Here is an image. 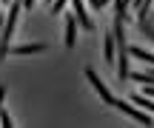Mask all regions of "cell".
I'll return each mask as SVG.
<instances>
[{
	"label": "cell",
	"mask_w": 154,
	"mask_h": 128,
	"mask_svg": "<svg viewBox=\"0 0 154 128\" xmlns=\"http://www.w3.org/2000/svg\"><path fill=\"white\" fill-rule=\"evenodd\" d=\"M111 34H114V51H117V54H114L117 80L126 83V80H128V71H131V68H128V60H131V57H128V43H126V23L114 17V28H111Z\"/></svg>",
	"instance_id": "obj_1"
},
{
	"label": "cell",
	"mask_w": 154,
	"mask_h": 128,
	"mask_svg": "<svg viewBox=\"0 0 154 128\" xmlns=\"http://www.w3.org/2000/svg\"><path fill=\"white\" fill-rule=\"evenodd\" d=\"M20 9H23V0L20 3H11L9 6V14L3 20V31H0V60L9 57V49H11V37L17 31V17H20Z\"/></svg>",
	"instance_id": "obj_2"
},
{
	"label": "cell",
	"mask_w": 154,
	"mask_h": 128,
	"mask_svg": "<svg viewBox=\"0 0 154 128\" xmlns=\"http://www.w3.org/2000/svg\"><path fill=\"white\" fill-rule=\"evenodd\" d=\"M111 108H117V111H123V114H128L131 120H137L140 125H146V128H151L154 125V117L149 111H143L140 106H128V103H123V100H117L114 97V103H111Z\"/></svg>",
	"instance_id": "obj_3"
},
{
	"label": "cell",
	"mask_w": 154,
	"mask_h": 128,
	"mask_svg": "<svg viewBox=\"0 0 154 128\" xmlns=\"http://www.w3.org/2000/svg\"><path fill=\"white\" fill-rule=\"evenodd\" d=\"M86 80L91 83V88H94V91L100 94V100H103L106 106H111V103H114V94H111V91L106 88V83H103V80L97 77V71H94V68H86Z\"/></svg>",
	"instance_id": "obj_4"
},
{
	"label": "cell",
	"mask_w": 154,
	"mask_h": 128,
	"mask_svg": "<svg viewBox=\"0 0 154 128\" xmlns=\"http://www.w3.org/2000/svg\"><path fill=\"white\" fill-rule=\"evenodd\" d=\"M72 3V9H74V17H77V23H80L86 31H91L94 28V23H91V17H88V11H86V6H83V0H69Z\"/></svg>",
	"instance_id": "obj_5"
},
{
	"label": "cell",
	"mask_w": 154,
	"mask_h": 128,
	"mask_svg": "<svg viewBox=\"0 0 154 128\" xmlns=\"http://www.w3.org/2000/svg\"><path fill=\"white\" fill-rule=\"evenodd\" d=\"M37 51H46V43H23V46H14V49H9V54H37Z\"/></svg>",
	"instance_id": "obj_6"
},
{
	"label": "cell",
	"mask_w": 154,
	"mask_h": 128,
	"mask_svg": "<svg viewBox=\"0 0 154 128\" xmlns=\"http://www.w3.org/2000/svg\"><path fill=\"white\" fill-rule=\"evenodd\" d=\"M128 80H134L140 85H154V66L146 68V71H128Z\"/></svg>",
	"instance_id": "obj_7"
},
{
	"label": "cell",
	"mask_w": 154,
	"mask_h": 128,
	"mask_svg": "<svg viewBox=\"0 0 154 128\" xmlns=\"http://www.w3.org/2000/svg\"><path fill=\"white\" fill-rule=\"evenodd\" d=\"M74 43H77V17L69 14L66 17V46H69V49H74Z\"/></svg>",
	"instance_id": "obj_8"
},
{
	"label": "cell",
	"mask_w": 154,
	"mask_h": 128,
	"mask_svg": "<svg viewBox=\"0 0 154 128\" xmlns=\"http://www.w3.org/2000/svg\"><path fill=\"white\" fill-rule=\"evenodd\" d=\"M114 17L123 23L128 20V0H114Z\"/></svg>",
	"instance_id": "obj_9"
},
{
	"label": "cell",
	"mask_w": 154,
	"mask_h": 128,
	"mask_svg": "<svg viewBox=\"0 0 154 128\" xmlns=\"http://www.w3.org/2000/svg\"><path fill=\"white\" fill-rule=\"evenodd\" d=\"M114 54H117V51H114V34H106V60H109V63H114Z\"/></svg>",
	"instance_id": "obj_10"
},
{
	"label": "cell",
	"mask_w": 154,
	"mask_h": 128,
	"mask_svg": "<svg viewBox=\"0 0 154 128\" xmlns=\"http://www.w3.org/2000/svg\"><path fill=\"white\" fill-rule=\"evenodd\" d=\"M66 3H69V0H51V3H49L51 9H49V11H51V14H60V11L66 9Z\"/></svg>",
	"instance_id": "obj_11"
},
{
	"label": "cell",
	"mask_w": 154,
	"mask_h": 128,
	"mask_svg": "<svg viewBox=\"0 0 154 128\" xmlns=\"http://www.w3.org/2000/svg\"><path fill=\"white\" fill-rule=\"evenodd\" d=\"M0 125H6V128H11V125H14V123H11V117H9L6 111H0Z\"/></svg>",
	"instance_id": "obj_12"
},
{
	"label": "cell",
	"mask_w": 154,
	"mask_h": 128,
	"mask_svg": "<svg viewBox=\"0 0 154 128\" xmlns=\"http://www.w3.org/2000/svg\"><path fill=\"white\" fill-rule=\"evenodd\" d=\"M3 97H6V88L0 85V111H3Z\"/></svg>",
	"instance_id": "obj_13"
},
{
	"label": "cell",
	"mask_w": 154,
	"mask_h": 128,
	"mask_svg": "<svg viewBox=\"0 0 154 128\" xmlns=\"http://www.w3.org/2000/svg\"><path fill=\"white\" fill-rule=\"evenodd\" d=\"M34 6V0H23V9H32Z\"/></svg>",
	"instance_id": "obj_14"
},
{
	"label": "cell",
	"mask_w": 154,
	"mask_h": 128,
	"mask_svg": "<svg viewBox=\"0 0 154 128\" xmlns=\"http://www.w3.org/2000/svg\"><path fill=\"white\" fill-rule=\"evenodd\" d=\"M3 20H6V14H3V9H0V31H3Z\"/></svg>",
	"instance_id": "obj_15"
},
{
	"label": "cell",
	"mask_w": 154,
	"mask_h": 128,
	"mask_svg": "<svg viewBox=\"0 0 154 128\" xmlns=\"http://www.w3.org/2000/svg\"><path fill=\"white\" fill-rule=\"evenodd\" d=\"M106 3H109V0H97V6H100V9H103V6H106Z\"/></svg>",
	"instance_id": "obj_16"
},
{
	"label": "cell",
	"mask_w": 154,
	"mask_h": 128,
	"mask_svg": "<svg viewBox=\"0 0 154 128\" xmlns=\"http://www.w3.org/2000/svg\"><path fill=\"white\" fill-rule=\"evenodd\" d=\"M91 6H94V9H100V6H97V0H91Z\"/></svg>",
	"instance_id": "obj_17"
},
{
	"label": "cell",
	"mask_w": 154,
	"mask_h": 128,
	"mask_svg": "<svg viewBox=\"0 0 154 128\" xmlns=\"http://www.w3.org/2000/svg\"><path fill=\"white\" fill-rule=\"evenodd\" d=\"M0 3H9V0H0Z\"/></svg>",
	"instance_id": "obj_18"
}]
</instances>
